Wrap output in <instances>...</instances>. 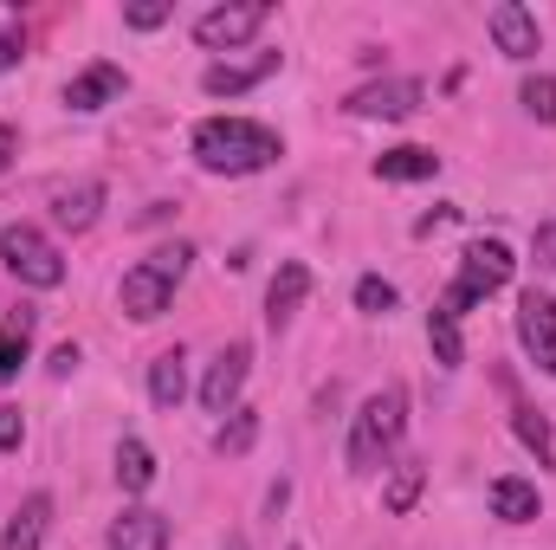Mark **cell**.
<instances>
[{
	"label": "cell",
	"instance_id": "cell-1",
	"mask_svg": "<svg viewBox=\"0 0 556 550\" xmlns=\"http://www.w3.org/2000/svg\"><path fill=\"white\" fill-rule=\"evenodd\" d=\"M188 149H194V162L207 175H260V168H273L285 155L278 130L253 124V117H201Z\"/></svg>",
	"mask_w": 556,
	"mask_h": 550
},
{
	"label": "cell",
	"instance_id": "cell-2",
	"mask_svg": "<svg viewBox=\"0 0 556 550\" xmlns=\"http://www.w3.org/2000/svg\"><path fill=\"white\" fill-rule=\"evenodd\" d=\"M402 427H408V396L389 383V389H376L356 421H350V447H343V460H350V473L356 479H369V473H382V460L395 453V440H402Z\"/></svg>",
	"mask_w": 556,
	"mask_h": 550
},
{
	"label": "cell",
	"instance_id": "cell-3",
	"mask_svg": "<svg viewBox=\"0 0 556 550\" xmlns=\"http://www.w3.org/2000/svg\"><path fill=\"white\" fill-rule=\"evenodd\" d=\"M188 266H194V247H188V240L155 247L149 260H137V266L124 273V285H117V304H124L137 324H155V317L175 304V285L188 278Z\"/></svg>",
	"mask_w": 556,
	"mask_h": 550
},
{
	"label": "cell",
	"instance_id": "cell-4",
	"mask_svg": "<svg viewBox=\"0 0 556 550\" xmlns=\"http://www.w3.org/2000/svg\"><path fill=\"white\" fill-rule=\"evenodd\" d=\"M518 273V260H511V247L505 240H472L466 253H459V273L446 285V298H440V311L446 317H466V311H479L492 291H505Z\"/></svg>",
	"mask_w": 556,
	"mask_h": 550
},
{
	"label": "cell",
	"instance_id": "cell-5",
	"mask_svg": "<svg viewBox=\"0 0 556 550\" xmlns=\"http://www.w3.org/2000/svg\"><path fill=\"white\" fill-rule=\"evenodd\" d=\"M0 266L20 278V285H33V291L65 285V253H59V240H52V234H39L33 221L0 227Z\"/></svg>",
	"mask_w": 556,
	"mask_h": 550
},
{
	"label": "cell",
	"instance_id": "cell-6",
	"mask_svg": "<svg viewBox=\"0 0 556 550\" xmlns=\"http://www.w3.org/2000/svg\"><path fill=\"white\" fill-rule=\"evenodd\" d=\"M273 20V0H233V7H207L201 20H194V39L207 46V52H240L260 26Z\"/></svg>",
	"mask_w": 556,
	"mask_h": 550
},
{
	"label": "cell",
	"instance_id": "cell-7",
	"mask_svg": "<svg viewBox=\"0 0 556 550\" xmlns=\"http://www.w3.org/2000/svg\"><path fill=\"white\" fill-rule=\"evenodd\" d=\"M420 104H427V85L420 78H376V85H363V91L343 98V111L350 117H369V124H402V117H415Z\"/></svg>",
	"mask_w": 556,
	"mask_h": 550
},
{
	"label": "cell",
	"instance_id": "cell-8",
	"mask_svg": "<svg viewBox=\"0 0 556 550\" xmlns=\"http://www.w3.org/2000/svg\"><path fill=\"white\" fill-rule=\"evenodd\" d=\"M247 370H253V343H227V350L207 363V376H201V409L207 414H233L240 409Z\"/></svg>",
	"mask_w": 556,
	"mask_h": 550
},
{
	"label": "cell",
	"instance_id": "cell-9",
	"mask_svg": "<svg viewBox=\"0 0 556 550\" xmlns=\"http://www.w3.org/2000/svg\"><path fill=\"white\" fill-rule=\"evenodd\" d=\"M485 33H492V46H498L505 59H518V65H531V59H538V46H544L538 13H531V7H518V0H498V7L485 13Z\"/></svg>",
	"mask_w": 556,
	"mask_h": 550
},
{
	"label": "cell",
	"instance_id": "cell-10",
	"mask_svg": "<svg viewBox=\"0 0 556 550\" xmlns=\"http://www.w3.org/2000/svg\"><path fill=\"white\" fill-rule=\"evenodd\" d=\"M518 343L544 376H556V298H544V291L518 298Z\"/></svg>",
	"mask_w": 556,
	"mask_h": 550
},
{
	"label": "cell",
	"instance_id": "cell-11",
	"mask_svg": "<svg viewBox=\"0 0 556 550\" xmlns=\"http://www.w3.org/2000/svg\"><path fill=\"white\" fill-rule=\"evenodd\" d=\"M273 72H278V52H247V59H214V65L201 72V91H207V98H240V91L266 85Z\"/></svg>",
	"mask_w": 556,
	"mask_h": 550
},
{
	"label": "cell",
	"instance_id": "cell-12",
	"mask_svg": "<svg viewBox=\"0 0 556 550\" xmlns=\"http://www.w3.org/2000/svg\"><path fill=\"white\" fill-rule=\"evenodd\" d=\"M130 91V78H124V65H111V59H98V65H85L72 85H65V111H78V117H91V111H104V104H117Z\"/></svg>",
	"mask_w": 556,
	"mask_h": 550
},
{
	"label": "cell",
	"instance_id": "cell-13",
	"mask_svg": "<svg viewBox=\"0 0 556 550\" xmlns=\"http://www.w3.org/2000/svg\"><path fill=\"white\" fill-rule=\"evenodd\" d=\"M304 298H311V266H304V260H285V266L273 273V285H266V324L285 330V324L298 317Z\"/></svg>",
	"mask_w": 556,
	"mask_h": 550
},
{
	"label": "cell",
	"instance_id": "cell-14",
	"mask_svg": "<svg viewBox=\"0 0 556 550\" xmlns=\"http://www.w3.org/2000/svg\"><path fill=\"white\" fill-rule=\"evenodd\" d=\"M104 550H168V518H162L155 505H130V512L111 525Z\"/></svg>",
	"mask_w": 556,
	"mask_h": 550
},
{
	"label": "cell",
	"instance_id": "cell-15",
	"mask_svg": "<svg viewBox=\"0 0 556 550\" xmlns=\"http://www.w3.org/2000/svg\"><path fill=\"white\" fill-rule=\"evenodd\" d=\"M104 214V182H78V188H52V221L65 234H91Z\"/></svg>",
	"mask_w": 556,
	"mask_h": 550
},
{
	"label": "cell",
	"instance_id": "cell-16",
	"mask_svg": "<svg viewBox=\"0 0 556 550\" xmlns=\"http://www.w3.org/2000/svg\"><path fill=\"white\" fill-rule=\"evenodd\" d=\"M46 532H52V492H33V499L7 518L0 550H39V545H46Z\"/></svg>",
	"mask_w": 556,
	"mask_h": 550
},
{
	"label": "cell",
	"instance_id": "cell-17",
	"mask_svg": "<svg viewBox=\"0 0 556 550\" xmlns=\"http://www.w3.org/2000/svg\"><path fill=\"white\" fill-rule=\"evenodd\" d=\"M485 505H492V518H505V525H531V518H538V486L518 479V473H505V479H492Z\"/></svg>",
	"mask_w": 556,
	"mask_h": 550
},
{
	"label": "cell",
	"instance_id": "cell-18",
	"mask_svg": "<svg viewBox=\"0 0 556 550\" xmlns=\"http://www.w3.org/2000/svg\"><path fill=\"white\" fill-rule=\"evenodd\" d=\"M433 175H440V155L420 149V142H402V149L376 155V182H433Z\"/></svg>",
	"mask_w": 556,
	"mask_h": 550
},
{
	"label": "cell",
	"instance_id": "cell-19",
	"mask_svg": "<svg viewBox=\"0 0 556 550\" xmlns=\"http://www.w3.org/2000/svg\"><path fill=\"white\" fill-rule=\"evenodd\" d=\"M26 357H33V311L20 304L0 317V383H13L26 370Z\"/></svg>",
	"mask_w": 556,
	"mask_h": 550
},
{
	"label": "cell",
	"instance_id": "cell-20",
	"mask_svg": "<svg viewBox=\"0 0 556 550\" xmlns=\"http://www.w3.org/2000/svg\"><path fill=\"white\" fill-rule=\"evenodd\" d=\"M181 396H188V357L181 350H162L149 363V402L155 409H181Z\"/></svg>",
	"mask_w": 556,
	"mask_h": 550
},
{
	"label": "cell",
	"instance_id": "cell-21",
	"mask_svg": "<svg viewBox=\"0 0 556 550\" xmlns=\"http://www.w3.org/2000/svg\"><path fill=\"white\" fill-rule=\"evenodd\" d=\"M420 486H427V466H420V460H395V466H389V486H382V512H389V518H408L415 499H420Z\"/></svg>",
	"mask_w": 556,
	"mask_h": 550
},
{
	"label": "cell",
	"instance_id": "cell-22",
	"mask_svg": "<svg viewBox=\"0 0 556 550\" xmlns=\"http://www.w3.org/2000/svg\"><path fill=\"white\" fill-rule=\"evenodd\" d=\"M117 486L124 492H149L155 486V453H149V440H137V434L117 440Z\"/></svg>",
	"mask_w": 556,
	"mask_h": 550
},
{
	"label": "cell",
	"instance_id": "cell-23",
	"mask_svg": "<svg viewBox=\"0 0 556 550\" xmlns=\"http://www.w3.org/2000/svg\"><path fill=\"white\" fill-rule=\"evenodd\" d=\"M427 350H433V363H440V370H459V363H466V337H459V317H446L440 304L427 311Z\"/></svg>",
	"mask_w": 556,
	"mask_h": 550
},
{
	"label": "cell",
	"instance_id": "cell-24",
	"mask_svg": "<svg viewBox=\"0 0 556 550\" xmlns=\"http://www.w3.org/2000/svg\"><path fill=\"white\" fill-rule=\"evenodd\" d=\"M253 440H260V409H247V402H240V409L214 427V453H227V460H240Z\"/></svg>",
	"mask_w": 556,
	"mask_h": 550
},
{
	"label": "cell",
	"instance_id": "cell-25",
	"mask_svg": "<svg viewBox=\"0 0 556 550\" xmlns=\"http://www.w3.org/2000/svg\"><path fill=\"white\" fill-rule=\"evenodd\" d=\"M511 427H518V440L538 453V466H556V434H551V421H544V414L518 409V414H511Z\"/></svg>",
	"mask_w": 556,
	"mask_h": 550
},
{
	"label": "cell",
	"instance_id": "cell-26",
	"mask_svg": "<svg viewBox=\"0 0 556 550\" xmlns=\"http://www.w3.org/2000/svg\"><path fill=\"white\" fill-rule=\"evenodd\" d=\"M395 304H402V291H395L389 278H376V273L356 278V311H369V317H389Z\"/></svg>",
	"mask_w": 556,
	"mask_h": 550
},
{
	"label": "cell",
	"instance_id": "cell-27",
	"mask_svg": "<svg viewBox=\"0 0 556 550\" xmlns=\"http://www.w3.org/2000/svg\"><path fill=\"white\" fill-rule=\"evenodd\" d=\"M518 104H525V111H531L538 124H556V78H544V72H538V78H525Z\"/></svg>",
	"mask_w": 556,
	"mask_h": 550
},
{
	"label": "cell",
	"instance_id": "cell-28",
	"mask_svg": "<svg viewBox=\"0 0 556 550\" xmlns=\"http://www.w3.org/2000/svg\"><path fill=\"white\" fill-rule=\"evenodd\" d=\"M168 0H137V7H124V26H137V33H155V26H168Z\"/></svg>",
	"mask_w": 556,
	"mask_h": 550
},
{
	"label": "cell",
	"instance_id": "cell-29",
	"mask_svg": "<svg viewBox=\"0 0 556 550\" xmlns=\"http://www.w3.org/2000/svg\"><path fill=\"white\" fill-rule=\"evenodd\" d=\"M20 440H26V414L0 402V453H20Z\"/></svg>",
	"mask_w": 556,
	"mask_h": 550
},
{
	"label": "cell",
	"instance_id": "cell-30",
	"mask_svg": "<svg viewBox=\"0 0 556 550\" xmlns=\"http://www.w3.org/2000/svg\"><path fill=\"white\" fill-rule=\"evenodd\" d=\"M20 59H26V33H20V26H0V78H7Z\"/></svg>",
	"mask_w": 556,
	"mask_h": 550
},
{
	"label": "cell",
	"instance_id": "cell-31",
	"mask_svg": "<svg viewBox=\"0 0 556 550\" xmlns=\"http://www.w3.org/2000/svg\"><path fill=\"white\" fill-rule=\"evenodd\" d=\"M531 253H538V266H556V221H544V227L531 234Z\"/></svg>",
	"mask_w": 556,
	"mask_h": 550
},
{
	"label": "cell",
	"instance_id": "cell-32",
	"mask_svg": "<svg viewBox=\"0 0 556 550\" xmlns=\"http://www.w3.org/2000/svg\"><path fill=\"white\" fill-rule=\"evenodd\" d=\"M46 370H52V376H72V370H78V343H59V350L46 357Z\"/></svg>",
	"mask_w": 556,
	"mask_h": 550
},
{
	"label": "cell",
	"instance_id": "cell-33",
	"mask_svg": "<svg viewBox=\"0 0 556 550\" xmlns=\"http://www.w3.org/2000/svg\"><path fill=\"white\" fill-rule=\"evenodd\" d=\"M13 155H20V130H13V124H0V175L13 168Z\"/></svg>",
	"mask_w": 556,
	"mask_h": 550
},
{
	"label": "cell",
	"instance_id": "cell-34",
	"mask_svg": "<svg viewBox=\"0 0 556 550\" xmlns=\"http://www.w3.org/2000/svg\"><path fill=\"white\" fill-rule=\"evenodd\" d=\"M453 214H459V208H433V214H420V221H415V234H433V227H446Z\"/></svg>",
	"mask_w": 556,
	"mask_h": 550
},
{
	"label": "cell",
	"instance_id": "cell-35",
	"mask_svg": "<svg viewBox=\"0 0 556 550\" xmlns=\"http://www.w3.org/2000/svg\"><path fill=\"white\" fill-rule=\"evenodd\" d=\"M220 550H247V538H227V545H220Z\"/></svg>",
	"mask_w": 556,
	"mask_h": 550
},
{
	"label": "cell",
	"instance_id": "cell-36",
	"mask_svg": "<svg viewBox=\"0 0 556 550\" xmlns=\"http://www.w3.org/2000/svg\"><path fill=\"white\" fill-rule=\"evenodd\" d=\"M291 550H304V545H291Z\"/></svg>",
	"mask_w": 556,
	"mask_h": 550
}]
</instances>
